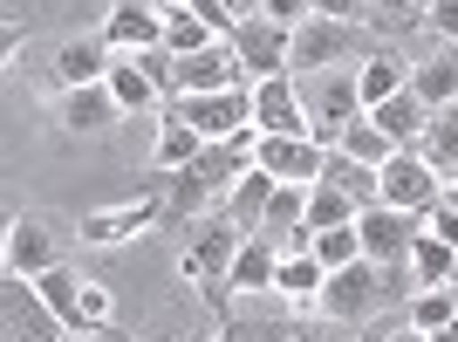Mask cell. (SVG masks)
Listing matches in <instances>:
<instances>
[{
  "instance_id": "17",
  "label": "cell",
  "mask_w": 458,
  "mask_h": 342,
  "mask_svg": "<svg viewBox=\"0 0 458 342\" xmlns=\"http://www.w3.org/2000/svg\"><path fill=\"white\" fill-rule=\"evenodd\" d=\"M103 41H110V56L165 48V7H151V0H116L110 21H103Z\"/></svg>"
},
{
  "instance_id": "26",
  "label": "cell",
  "mask_w": 458,
  "mask_h": 342,
  "mask_svg": "<svg viewBox=\"0 0 458 342\" xmlns=\"http://www.w3.org/2000/svg\"><path fill=\"white\" fill-rule=\"evenodd\" d=\"M356 90H363V110H377V103H390L397 90H411V69H403V56H390V48L363 56V62H356Z\"/></svg>"
},
{
  "instance_id": "20",
  "label": "cell",
  "mask_w": 458,
  "mask_h": 342,
  "mask_svg": "<svg viewBox=\"0 0 458 342\" xmlns=\"http://www.w3.org/2000/svg\"><path fill=\"white\" fill-rule=\"evenodd\" d=\"M110 41H103V35H69V41H62V48H55V82H62V90H82V82H103V76H110Z\"/></svg>"
},
{
  "instance_id": "32",
  "label": "cell",
  "mask_w": 458,
  "mask_h": 342,
  "mask_svg": "<svg viewBox=\"0 0 458 342\" xmlns=\"http://www.w3.org/2000/svg\"><path fill=\"white\" fill-rule=\"evenodd\" d=\"M411 274H418V287H452V274H458V247H445V240L418 233V240H411Z\"/></svg>"
},
{
  "instance_id": "18",
  "label": "cell",
  "mask_w": 458,
  "mask_h": 342,
  "mask_svg": "<svg viewBox=\"0 0 458 342\" xmlns=\"http://www.w3.org/2000/svg\"><path fill=\"white\" fill-rule=\"evenodd\" d=\"M308 192L315 185H281L267 199V219H260L253 233H267L281 253H308Z\"/></svg>"
},
{
  "instance_id": "5",
  "label": "cell",
  "mask_w": 458,
  "mask_h": 342,
  "mask_svg": "<svg viewBox=\"0 0 458 342\" xmlns=\"http://www.w3.org/2000/svg\"><path fill=\"white\" fill-rule=\"evenodd\" d=\"M41 302L62 315V329L69 336H82V329H110V315H116V302H110V287L103 281H89V274H76V267L62 261V267H48L41 274Z\"/></svg>"
},
{
  "instance_id": "7",
  "label": "cell",
  "mask_w": 458,
  "mask_h": 342,
  "mask_svg": "<svg viewBox=\"0 0 458 342\" xmlns=\"http://www.w3.org/2000/svg\"><path fill=\"white\" fill-rule=\"evenodd\" d=\"M165 110L185 116L206 144H226V137L253 131V82H240V90H212V96H178V103H165Z\"/></svg>"
},
{
  "instance_id": "8",
  "label": "cell",
  "mask_w": 458,
  "mask_h": 342,
  "mask_svg": "<svg viewBox=\"0 0 458 342\" xmlns=\"http://www.w3.org/2000/svg\"><path fill=\"white\" fill-rule=\"evenodd\" d=\"M165 227V192H137L123 206H103V212H82L76 240L82 247H123V240H144V233Z\"/></svg>"
},
{
  "instance_id": "28",
  "label": "cell",
  "mask_w": 458,
  "mask_h": 342,
  "mask_svg": "<svg viewBox=\"0 0 458 342\" xmlns=\"http://www.w3.org/2000/svg\"><path fill=\"white\" fill-rule=\"evenodd\" d=\"M274 192H281V178L253 165L247 178H240V185L226 192V219H233V227H247V233H253L260 219H267V199H274Z\"/></svg>"
},
{
  "instance_id": "38",
  "label": "cell",
  "mask_w": 458,
  "mask_h": 342,
  "mask_svg": "<svg viewBox=\"0 0 458 342\" xmlns=\"http://www.w3.org/2000/svg\"><path fill=\"white\" fill-rule=\"evenodd\" d=\"M294 342H349V329L328 315H294Z\"/></svg>"
},
{
  "instance_id": "45",
  "label": "cell",
  "mask_w": 458,
  "mask_h": 342,
  "mask_svg": "<svg viewBox=\"0 0 458 342\" xmlns=\"http://www.w3.org/2000/svg\"><path fill=\"white\" fill-rule=\"evenodd\" d=\"M281 329H260V322H247V329H233V336H219V342H274Z\"/></svg>"
},
{
  "instance_id": "15",
  "label": "cell",
  "mask_w": 458,
  "mask_h": 342,
  "mask_svg": "<svg viewBox=\"0 0 458 342\" xmlns=\"http://www.w3.org/2000/svg\"><path fill=\"white\" fill-rule=\"evenodd\" d=\"M322 158L328 144H315V137H260L253 144V165L274 171L281 185H322Z\"/></svg>"
},
{
  "instance_id": "19",
  "label": "cell",
  "mask_w": 458,
  "mask_h": 342,
  "mask_svg": "<svg viewBox=\"0 0 458 342\" xmlns=\"http://www.w3.org/2000/svg\"><path fill=\"white\" fill-rule=\"evenodd\" d=\"M322 287H328V267L315 253H281V274H274V295H281L294 315H315L322 308Z\"/></svg>"
},
{
  "instance_id": "1",
  "label": "cell",
  "mask_w": 458,
  "mask_h": 342,
  "mask_svg": "<svg viewBox=\"0 0 458 342\" xmlns=\"http://www.w3.org/2000/svg\"><path fill=\"white\" fill-rule=\"evenodd\" d=\"M240 240H247V227H233V219H199L185 240V253H178V274H185L206 302L226 308L233 302V261H240Z\"/></svg>"
},
{
  "instance_id": "25",
  "label": "cell",
  "mask_w": 458,
  "mask_h": 342,
  "mask_svg": "<svg viewBox=\"0 0 458 342\" xmlns=\"http://www.w3.org/2000/svg\"><path fill=\"white\" fill-rule=\"evenodd\" d=\"M103 82H110V96L123 103V116H151V110H165V90H157V82L137 69V56H116Z\"/></svg>"
},
{
  "instance_id": "31",
  "label": "cell",
  "mask_w": 458,
  "mask_h": 342,
  "mask_svg": "<svg viewBox=\"0 0 458 342\" xmlns=\"http://www.w3.org/2000/svg\"><path fill=\"white\" fill-rule=\"evenodd\" d=\"M356 212H363V206H356L343 185H328V178H322V185L308 192V240L328 233V227H356Z\"/></svg>"
},
{
  "instance_id": "41",
  "label": "cell",
  "mask_w": 458,
  "mask_h": 342,
  "mask_svg": "<svg viewBox=\"0 0 458 342\" xmlns=\"http://www.w3.org/2000/svg\"><path fill=\"white\" fill-rule=\"evenodd\" d=\"M424 28H431L438 41H452V48H458V0H431V14H424Z\"/></svg>"
},
{
  "instance_id": "23",
  "label": "cell",
  "mask_w": 458,
  "mask_h": 342,
  "mask_svg": "<svg viewBox=\"0 0 458 342\" xmlns=\"http://www.w3.org/2000/svg\"><path fill=\"white\" fill-rule=\"evenodd\" d=\"M411 90L424 96V110H445V103H458V48H452V41H438L424 62H411Z\"/></svg>"
},
{
  "instance_id": "46",
  "label": "cell",
  "mask_w": 458,
  "mask_h": 342,
  "mask_svg": "<svg viewBox=\"0 0 458 342\" xmlns=\"http://www.w3.org/2000/svg\"><path fill=\"white\" fill-rule=\"evenodd\" d=\"M219 7H226L233 21H253V14H260V0H219Z\"/></svg>"
},
{
  "instance_id": "24",
  "label": "cell",
  "mask_w": 458,
  "mask_h": 342,
  "mask_svg": "<svg viewBox=\"0 0 458 342\" xmlns=\"http://www.w3.org/2000/svg\"><path fill=\"white\" fill-rule=\"evenodd\" d=\"M274 274H281V247L267 233H247L240 261H233V295H274Z\"/></svg>"
},
{
  "instance_id": "37",
  "label": "cell",
  "mask_w": 458,
  "mask_h": 342,
  "mask_svg": "<svg viewBox=\"0 0 458 342\" xmlns=\"http://www.w3.org/2000/svg\"><path fill=\"white\" fill-rule=\"evenodd\" d=\"M431 14V0H369V21H390V28H418Z\"/></svg>"
},
{
  "instance_id": "6",
  "label": "cell",
  "mask_w": 458,
  "mask_h": 342,
  "mask_svg": "<svg viewBox=\"0 0 458 342\" xmlns=\"http://www.w3.org/2000/svg\"><path fill=\"white\" fill-rule=\"evenodd\" d=\"M308 103V124H315V144H343V131L363 116V90H356V69H322V76H294Z\"/></svg>"
},
{
  "instance_id": "51",
  "label": "cell",
  "mask_w": 458,
  "mask_h": 342,
  "mask_svg": "<svg viewBox=\"0 0 458 342\" xmlns=\"http://www.w3.org/2000/svg\"><path fill=\"white\" fill-rule=\"evenodd\" d=\"M452 287H458V274H452Z\"/></svg>"
},
{
  "instance_id": "4",
  "label": "cell",
  "mask_w": 458,
  "mask_h": 342,
  "mask_svg": "<svg viewBox=\"0 0 458 342\" xmlns=\"http://www.w3.org/2000/svg\"><path fill=\"white\" fill-rule=\"evenodd\" d=\"M69 240H76V233H62L55 219H41V212H14V219H7V247H0V267H7L14 281H41L48 267L69 261Z\"/></svg>"
},
{
  "instance_id": "16",
  "label": "cell",
  "mask_w": 458,
  "mask_h": 342,
  "mask_svg": "<svg viewBox=\"0 0 458 342\" xmlns=\"http://www.w3.org/2000/svg\"><path fill=\"white\" fill-rule=\"evenodd\" d=\"M240 82H247V69H240V48H233V41H212L199 56H178V96H212V90H240Z\"/></svg>"
},
{
  "instance_id": "34",
  "label": "cell",
  "mask_w": 458,
  "mask_h": 342,
  "mask_svg": "<svg viewBox=\"0 0 458 342\" xmlns=\"http://www.w3.org/2000/svg\"><path fill=\"white\" fill-rule=\"evenodd\" d=\"M328 151H349V158H356V165H383V158H390V151H397V144H390V137H383L377 131V116H356V124H349V131H343V144H328Z\"/></svg>"
},
{
  "instance_id": "33",
  "label": "cell",
  "mask_w": 458,
  "mask_h": 342,
  "mask_svg": "<svg viewBox=\"0 0 458 342\" xmlns=\"http://www.w3.org/2000/svg\"><path fill=\"white\" fill-rule=\"evenodd\" d=\"M403 315H411V329H452L458 322V287H418L411 302H403Z\"/></svg>"
},
{
  "instance_id": "13",
  "label": "cell",
  "mask_w": 458,
  "mask_h": 342,
  "mask_svg": "<svg viewBox=\"0 0 458 342\" xmlns=\"http://www.w3.org/2000/svg\"><path fill=\"white\" fill-rule=\"evenodd\" d=\"M287 41H294V28H281V21L253 14L233 28V48H240V69H247V82L260 76H287Z\"/></svg>"
},
{
  "instance_id": "40",
  "label": "cell",
  "mask_w": 458,
  "mask_h": 342,
  "mask_svg": "<svg viewBox=\"0 0 458 342\" xmlns=\"http://www.w3.org/2000/svg\"><path fill=\"white\" fill-rule=\"evenodd\" d=\"M178 7H185V14H199V21L212 28V35H226V41H233V28H240V21H233L226 7H219V0H178Z\"/></svg>"
},
{
  "instance_id": "42",
  "label": "cell",
  "mask_w": 458,
  "mask_h": 342,
  "mask_svg": "<svg viewBox=\"0 0 458 342\" xmlns=\"http://www.w3.org/2000/svg\"><path fill=\"white\" fill-rule=\"evenodd\" d=\"M260 14L281 21V28H301V21L315 14V0H260Z\"/></svg>"
},
{
  "instance_id": "3",
  "label": "cell",
  "mask_w": 458,
  "mask_h": 342,
  "mask_svg": "<svg viewBox=\"0 0 458 342\" xmlns=\"http://www.w3.org/2000/svg\"><path fill=\"white\" fill-rule=\"evenodd\" d=\"M390 308V287H383V267L377 261H349L328 274L322 287V308L315 315H328V322H343V329H369Z\"/></svg>"
},
{
  "instance_id": "47",
  "label": "cell",
  "mask_w": 458,
  "mask_h": 342,
  "mask_svg": "<svg viewBox=\"0 0 458 342\" xmlns=\"http://www.w3.org/2000/svg\"><path fill=\"white\" fill-rule=\"evenodd\" d=\"M69 342H123L116 329H82V336H69Z\"/></svg>"
},
{
  "instance_id": "49",
  "label": "cell",
  "mask_w": 458,
  "mask_h": 342,
  "mask_svg": "<svg viewBox=\"0 0 458 342\" xmlns=\"http://www.w3.org/2000/svg\"><path fill=\"white\" fill-rule=\"evenodd\" d=\"M445 199H452V206H458V171H452V178H445Z\"/></svg>"
},
{
  "instance_id": "30",
  "label": "cell",
  "mask_w": 458,
  "mask_h": 342,
  "mask_svg": "<svg viewBox=\"0 0 458 342\" xmlns=\"http://www.w3.org/2000/svg\"><path fill=\"white\" fill-rule=\"evenodd\" d=\"M424 158H431V171L438 178H452L458 171V103H445V110H431V124H424Z\"/></svg>"
},
{
  "instance_id": "27",
  "label": "cell",
  "mask_w": 458,
  "mask_h": 342,
  "mask_svg": "<svg viewBox=\"0 0 458 342\" xmlns=\"http://www.w3.org/2000/svg\"><path fill=\"white\" fill-rule=\"evenodd\" d=\"M199 151H206V137L191 131L185 116H157V151H151V171H185V165H199Z\"/></svg>"
},
{
  "instance_id": "22",
  "label": "cell",
  "mask_w": 458,
  "mask_h": 342,
  "mask_svg": "<svg viewBox=\"0 0 458 342\" xmlns=\"http://www.w3.org/2000/svg\"><path fill=\"white\" fill-rule=\"evenodd\" d=\"M369 116H377V131L390 137L397 151H418V144H424V124H431V110H424V96H418V90H397L390 103H377Z\"/></svg>"
},
{
  "instance_id": "21",
  "label": "cell",
  "mask_w": 458,
  "mask_h": 342,
  "mask_svg": "<svg viewBox=\"0 0 458 342\" xmlns=\"http://www.w3.org/2000/svg\"><path fill=\"white\" fill-rule=\"evenodd\" d=\"M157 185H165V227H199L206 219V206L219 199V192L199 178V171H157Z\"/></svg>"
},
{
  "instance_id": "12",
  "label": "cell",
  "mask_w": 458,
  "mask_h": 342,
  "mask_svg": "<svg viewBox=\"0 0 458 342\" xmlns=\"http://www.w3.org/2000/svg\"><path fill=\"white\" fill-rule=\"evenodd\" d=\"M356 233H363V261L397 267V261H411V240L424 233V212H403V206H363V212H356Z\"/></svg>"
},
{
  "instance_id": "44",
  "label": "cell",
  "mask_w": 458,
  "mask_h": 342,
  "mask_svg": "<svg viewBox=\"0 0 458 342\" xmlns=\"http://www.w3.org/2000/svg\"><path fill=\"white\" fill-rule=\"evenodd\" d=\"M369 342H431V336H424V329H411V315H397V322L369 329Z\"/></svg>"
},
{
  "instance_id": "14",
  "label": "cell",
  "mask_w": 458,
  "mask_h": 342,
  "mask_svg": "<svg viewBox=\"0 0 458 342\" xmlns=\"http://www.w3.org/2000/svg\"><path fill=\"white\" fill-rule=\"evenodd\" d=\"M55 124L69 137H103L123 124V103L110 96V82H82V90H62L55 96Z\"/></svg>"
},
{
  "instance_id": "36",
  "label": "cell",
  "mask_w": 458,
  "mask_h": 342,
  "mask_svg": "<svg viewBox=\"0 0 458 342\" xmlns=\"http://www.w3.org/2000/svg\"><path fill=\"white\" fill-rule=\"evenodd\" d=\"M308 253H315V261L335 274V267L363 261V233H356V227H328V233H315V240H308Z\"/></svg>"
},
{
  "instance_id": "50",
  "label": "cell",
  "mask_w": 458,
  "mask_h": 342,
  "mask_svg": "<svg viewBox=\"0 0 458 342\" xmlns=\"http://www.w3.org/2000/svg\"><path fill=\"white\" fill-rule=\"evenodd\" d=\"M178 342H206V336H178Z\"/></svg>"
},
{
  "instance_id": "9",
  "label": "cell",
  "mask_w": 458,
  "mask_h": 342,
  "mask_svg": "<svg viewBox=\"0 0 458 342\" xmlns=\"http://www.w3.org/2000/svg\"><path fill=\"white\" fill-rule=\"evenodd\" d=\"M0 342H69V329H62L55 308L41 302L35 281L7 274V287H0Z\"/></svg>"
},
{
  "instance_id": "48",
  "label": "cell",
  "mask_w": 458,
  "mask_h": 342,
  "mask_svg": "<svg viewBox=\"0 0 458 342\" xmlns=\"http://www.w3.org/2000/svg\"><path fill=\"white\" fill-rule=\"evenodd\" d=\"M431 342H458V322L452 329H431Z\"/></svg>"
},
{
  "instance_id": "39",
  "label": "cell",
  "mask_w": 458,
  "mask_h": 342,
  "mask_svg": "<svg viewBox=\"0 0 458 342\" xmlns=\"http://www.w3.org/2000/svg\"><path fill=\"white\" fill-rule=\"evenodd\" d=\"M424 233H431V240H445V247H458V206H452V199H438V206L424 212Z\"/></svg>"
},
{
  "instance_id": "2",
  "label": "cell",
  "mask_w": 458,
  "mask_h": 342,
  "mask_svg": "<svg viewBox=\"0 0 458 342\" xmlns=\"http://www.w3.org/2000/svg\"><path fill=\"white\" fill-rule=\"evenodd\" d=\"M363 56H377V48L363 41V28H356V21H328V14H308L301 28H294V41H287V69H294V76L356 69Z\"/></svg>"
},
{
  "instance_id": "11",
  "label": "cell",
  "mask_w": 458,
  "mask_h": 342,
  "mask_svg": "<svg viewBox=\"0 0 458 342\" xmlns=\"http://www.w3.org/2000/svg\"><path fill=\"white\" fill-rule=\"evenodd\" d=\"M253 131H260V137H315L294 69H287V76H260V82H253Z\"/></svg>"
},
{
  "instance_id": "29",
  "label": "cell",
  "mask_w": 458,
  "mask_h": 342,
  "mask_svg": "<svg viewBox=\"0 0 458 342\" xmlns=\"http://www.w3.org/2000/svg\"><path fill=\"white\" fill-rule=\"evenodd\" d=\"M322 178H328V185H343L356 206H383V178H377V165H356L349 151H328V158H322Z\"/></svg>"
},
{
  "instance_id": "43",
  "label": "cell",
  "mask_w": 458,
  "mask_h": 342,
  "mask_svg": "<svg viewBox=\"0 0 458 342\" xmlns=\"http://www.w3.org/2000/svg\"><path fill=\"white\" fill-rule=\"evenodd\" d=\"M315 14H328V21H356V28H363V21H369V0H315Z\"/></svg>"
},
{
  "instance_id": "35",
  "label": "cell",
  "mask_w": 458,
  "mask_h": 342,
  "mask_svg": "<svg viewBox=\"0 0 458 342\" xmlns=\"http://www.w3.org/2000/svg\"><path fill=\"white\" fill-rule=\"evenodd\" d=\"M212 41H226V35H212L199 14H185V7H165V48L172 56H199V48H212Z\"/></svg>"
},
{
  "instance_id": "10",
  "label": "cell",
  "mask_w": 458,
  "mask_h": 342,
  "mask_svg": "<svg viewBox=\"0 0 458 342\" xmlns=\"http://www.w3.org/2000/svg\"><path fill=\"white\" fill-rule=\"evenodd\" d=\"M377 178H383V206H403V212H431L445 199V178L431 171L424 151H390L377 165Z\"/></svg>"
}]
</instances>
